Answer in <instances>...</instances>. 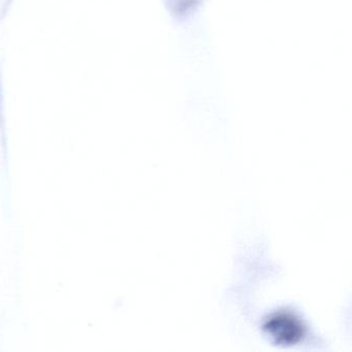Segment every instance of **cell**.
Segmentation results:
<instances>
[{"instance_id":"6da1fadb","label":"cell","mask_w":352,"mask_h":352,"mask_svg":"<svg viewBox=\"0 0 352 352\" xmlns=\"http://www.w3.org/2000/svg\"><path fill=\"white\" fill-rule=\"evenodd\" d=\"M263 329L278 345H298L309 337L306 321L296 311L288 308L270 313L263 321Z\"/></svg>"}]
</instances>
